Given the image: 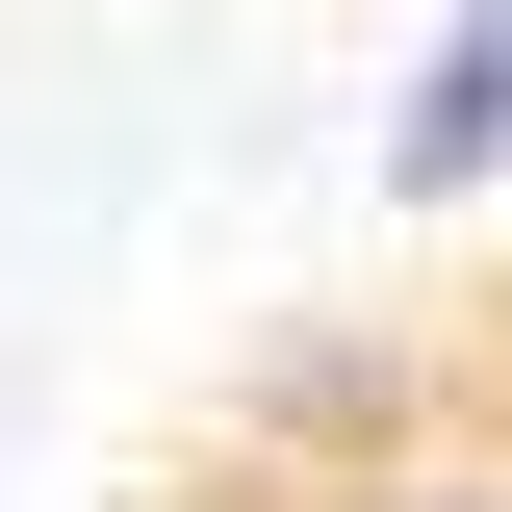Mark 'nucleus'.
Listing matches in <instances>:
<instances>
[{
    "label": "nucleus",
    "mask_w": 512,
    "mask_h": 512,
    "mask_svg": "<svg viewBox=\"0 0 512 512\" xmlns=\"http://www.w3.org/2000/svg\"><path fill=\"white\" fill-rule=\"evenodd\" d=\"M231 461H282V487H384V461H436L410 436V359H384V333H256V384H231Z\"/></svg>",
    "instance_id": "f257e3e1"
},
{
    "label": "nucleus",
    "mask_w": 512,
    "mask_h": 512,
    "mask_svg": "<svg viewBox=\"0 0 512 512\" xmlns=\"http://www.w3.org/2000/svg\"><path fill=\"white\" fill-rule=\"evenodd\" d=\"M333 512H512V461H384V487H333Z\"/></svg>",
    "instance_id": "7ed1b4c3"
},
{
    "label": "nucleus",
    "mask_w": 512,
    "mask_h": 512,
    "mask_svg": "<svg viewBox=\"0 0 512 512\" xmlns=\"http://www.w3.org/2000/svg\"><path fill=\"white\" fill-rule=\"evenodd\" d=\"M512 180V0H436V52H410V103H384V205L436 231V205Z\"/></svg>",
    "instance_id": "f03ea898"
}]
</instances>
